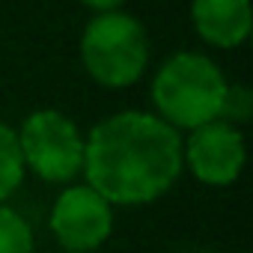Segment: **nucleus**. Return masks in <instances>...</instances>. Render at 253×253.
<instances>
[{
	"label": "nucleus",
	"mask_w": 253,
	"mask_h": 253,
	"mask_svg": "<svg viewBox=\"0 0 253 253\" xmlns=\"http://www.w3.org/2000/svg\"><path fill=\"white\" fill-rule=\"evenodd\" d=\"M182 137L155 113L125 110L101 119L84 140L86 185L110 206H146L182 176Z\"/></svg>",
	"instance_id": "nucleus-1"
},
{
	"label": "nucleus",
	"mask_w": 253,
	"mask_h": 253,
	"mask_svg": "<svg viewBox=\"0 0 253 253\" xmlns=\"http://www.w3.org/2000/svg\"><path fill=\"white\" fill-rule=\"evenodd\" d=\"M226 81L220 69L203 54H176L170 57L152 81V101L158 107V119L170 128H200L206 122L220 119V104L226 92Z\"/></svg>",
	"instance_id": "nucleus-2"
},
{
	"label": "nucleus",
	"mask_w": 253,
	"mask_h": 253,
	"mask_svg": "<svg viewBox=\"0 0 253 253\" xmlns=\"http://www.w3.org/2000/svg\"><path fill=\"white\" fill-rule=\"evenodd\" d=\"M81 60L86 72L104 86L119 89L134 84L149 60L143 24L125 12L95 15L81 36Z\"/></svg>",
	"instance_id": "nucleus-3"
},
{
	"label": "nucleus",
	"mask_w": 253,
	"mask_h": 253,
	"mask_svg": "<svg viewBox=\"0 0 253 253\" xmlns=\"http://www.w3.org/2000/svg\"><path fill=\"white\" fill-rule=\"evenodd\" d=\"M18 134L24 170L45 182H72L84 170V137L78 125L60 110H36Z\"/></svg>",
	"instance_id": "nucleus-4"
},
{
	"label": "nucleus",
	"mask_w": 253,
	"mask_h": 253,
	"mask_svg": "<svg viewBox=\"0 0 253 253\" xmlns=\"http://www.w3.org/2000/svg\"><path fill=\"white\" fill-rule=\"evenodd\" d=\"M48 223L66 253H92L113 232V206L89 185H72L54 200Z\"/></svg>",
	"instance_id": "nucleus-5"
},
{
	"label": "nucleus",
	"mask_w": 253,
	"mask_h": 253,
	"mask_svg": "<svg viewBox=\"0 0 253 253\" xmlns=\"http://www.w3.org/2000/svg\"><path fill=\"white\" fill-rule=\"evenodd\" d=\"M244 158L247 152H244L241 131L223 119L194 128L188 143L182 146V161L188 164V170L203 185H214V188L232 185L244 170Z\"/></svg>",
	"instance_id": "nucleus-6"
},
{
	"label": "nucleus",
	"mask_w": 253,
	"mask_h": 253,
	"mask_svg": "<svg viewBox=\"0 0 253 253\" xmlns=\"http://www.w3.org/2000/svg\"><path fill=\"white\" fill-rule=\"evenodd\" d=\"M191 15L197 33L217 48H235L250 33L247 0H194Z\"/></svg>",
	"instance_id": "nucleus-7"
},
{
	"label": "nucleus",
	"mask_w": 253,
	"mask_h": 253,
	"mask_svg": "<svg viewBox=\"0 0 253 253\" xmlns=\"http://www.w3.org/2000/svg\"><path fill=\"white\" fill-rule=\"evenodd\" d=\"M24 158L15 128L0 122V206H3L24 182Z\"/></svg>",
	"instance_id": "nucleus-8"
},
{
	"label": "nucleus",
	"mask_w": 253,
	"mask_h": 253,
	"mask_svg": "<svg viewBox=\"0 0 253 253\" xmlns=\"http://www.w3.org/2000/svg\"><path fill=\"white\" fill-rule=\"evenodd\" d=\"M33 229L30 223L9 206H0V253H33Z\"/></svg>",
	"instance_id": "nucleus-9"
},
{
	"label": "nucleus",
	"mask_w": 253,
	"mask_h": 253,
	"mask_svg": "<svg viewBox=\"0 0 253 253\" xmlns=\"http://www.w3.org/2000/svg\"><path fill=\"white\" fill-rule=\"evenodd\" d=\"M250 110H253L250 89H247V86H241V84L226 86V92H223V104H220V119L232 125V122L247 119V116H250Z\"/></svg>",
	"instance_id": "nucleus-10"
},
{
	"label": "nucleus",
	"mask_w": 253,
	"mask_h": 253,
	"mask_svg": "<svg viewBox=\"0 0 253 253\" xmlns=\"http://www.w3.org/2000/svg\"><path fill=\"white\" fill-rule=\"evenodd\" d=\"M84 3L98 9V12H116V6L122 3V0H84Z\"/></svg>",
	"instance_id": "nucleus-11"
},
{
	"label": "nucleus",
	"mask_w": 253,
	"mask_h": 253,
	"mask_svg": "<svg viewBox=\"0 0 253 253\" xmlns=\"http://www.w3.org/2000/svg\"><path fill=\"white\" fill-rule=\"evenodd\" d=\"M63 253H66V250H63Z\"/></svg>",
	"instance_id": "nucleus-12"
}]
</instances>
